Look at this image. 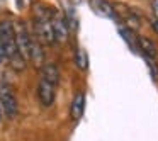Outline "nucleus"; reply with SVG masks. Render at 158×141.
<instances>
[{
    "instance_id": "f257e3e1",
    "label": "nucleus",
    "mask_w": 158,
    "mask_h": 141,
    "mask_svg": "<svg viewBox=\"0 0 158 141\" xmlns=\"http://www.w3.org/2000/svg\"><path fill=\"white\" fill-rule=\"evenodd\" d=\"M0 44H2V51H4V58L12 65L14 70H24L26 61L21 55H19L17 44H15V34H14V26L12 22L4 21L0 22Z\"/></svg>"
},
{
    "instance_id": "f03ea898",
    "label": "nucleus",
    "mask_w": 158,
    "mask_h": 141,
    "mask_svg": "<svg viewBox=\"0 0 158 141\" xmlns=\"http://www.w3.org/2000/svg\"><path fill=\"white\" fill-rule=\"evenodd\" d=\"M0 107L9 119H14L19 112V104L15 99V92L10 83L2 82L0 83Z\"/></svg>"
},
{
    "instance_id": "7ed1b4c3",
    "label": "nucleus",
    "mask_w": 158,
    "mask_h": 141,
    "mask_svg": "<svg viewBox=\"0 0 158 141\" xmlns=\"http://www.w3.org/2000/svg\"><path fill=\"white\" fill-rule=\"evenodd\" d=\"M14 26V34H15V44H17L19 55L24 58V61H29V56H31V32L27 31L26 24L22 21H17Z\"/></svg>"
},
{
    "instance_id": "20e7f679",
    "label": "nucleus",
    "mask_w": 158,
    "mask_h": 141,
    "mask_svg": "<svg viewBox=\"0 0 158 141\" xmlns=\"http://www.w3.org/2000/svg\"><path fill=\"white\" fill-rule=\"evenodd\" d=\"M55 97H56V85L44 78H41L38 83V99L41 102V106H44V107L53 106Z\"/></svg>"
},
{
    "instance_id": "39448f33",
    "label": "nucleus",
    "mask_w": 158,
    "mask_h": 141,
    "mask_svg": "<svg viewBox=\"0 0 158 141\" xmlns=\"http://www.w3.org/2000/svg\"><path fill=\"white\" fill-rule=\"evenodd\" d=\"M51 27H53L55 43H65L66 39H68V26H66V22H65V17H63L58 10H56L51 17Z\"/></svg>"
},
{
    "instance_id": "423d86ee",
    "label": "nucleus",
    "mask_w": 158,
    "mask_h": 141,
    "mask_svg": "<svg viewBox=\"0 0 158 141\" xmlns=\"http://www.w3.org/2000/svg\"><path fill=\"white\" fill-rule=\"evenodd\" d=\"M83 110H85V93L77 92L72 100V106H70V117H72V121H75V122L80 121V117L83 116Z\"/></svg>"
},
{
    "instance_id": "0eeeda50",
    "label": "nucleus",
    "mask_w": 158,
    "mask_h": 141,
    "mask_svg": "<svg viewBox=\"0 0 158 141\" xmlns=\"http://www.w3.org/2000/svg\"><path fill=\"white\" fill-rule=\"evenodd\" d=\"M29 61H32L38 68L43 66L44 61V53H43V44L38 41L34 34H31V56H29Z\"/></svg>"
},
{
    "instance_id": "6e6552de",
    "label": "nucleus",
    "mask_w": 158,
    "mask_h": 141,
    "mask_svg": "<svg viewBox=\"0 0 158 141\" xmlns=\"http://www.w3.org/2000/svg\"><path fill=\"white\" fill-rule=\"evenodd\" d=\"M41 78L48 80V82L55 83L58 87L60 83V72H58V66L55 63H48V65H43L41 66Z\"/></svg>"
},
{
    "instance_id": "1a4fd4ad",
    "label": "nucleus",
    "mask_w": 158,
    "mask_h": 141,
    "mask_svg": "<svg viewBox=\"0 0 158 141\" xmlns=\"http://www.w3.org/2000/svg\"><path fill=\"white\" fill-rule=\"evenodd\" d=\"M92 5L95 9V12H99L100 15H106V17L116 19V10H114V5L109 4L107 0H92Z\"/></svg>"
},
{
    "instance_id": "9d476101",
    "label": "nucleus",
    "mask_w": 158,
    "mask_h": 141,
    "mask_svg": "<svg viewBox=\"0 0 158 141\" xmlns=\"http://www.w3.org/2000/svg\"><path fill=\"white\" fill-rule=\"evenodd\" d=\"M138 44H139V48H141V51L144 53V56L146 58H155V56L158 55V49H156V46H155V43L151 41V39H148V38H138Z\"/></svg>"
},
{
    "instance_id": "9b49d317",
    "label": "nucleus",
    "mask_w": 158,
    "mask_h": 141,
    "mask_svg": "<svg viewBox=\"0 0 158 141\" xmlns=\"http://www.w3.org/2000/svg\"><path fill=\"white\" fill-rule=\"evenodd\" d=\"M75 63L80 70H87V66H89V56H87L85 49L78 48L75 51Z\"/></svg>"
},
{
    "instance_id": "f8f14e48",
    "label": "nucleus",
    "mask_w": 158,
    "mask_h": 141,
    "mask_svg": "<svg viewBox=\"0 0 158 141\" xmlns=\"http://www.w3.org/2000/svg\"><path fill=\"white\" fill-rule=\"evenodd\" d=\"M124 22H126V26H127V29H129V31H138V29H139V26H141L139 19H138L134 14L126 15V17H124Z\"/></svg>"
},
{
    "instance_id": "ddd939ff",
    "label": "nucleus",
    "mask_w": 158,
    "mask_h": 141,
    "mask_svg": "<svg viewBox=\"0 0 158 141\" xmlns=\"http://www.w3.org/2000/svg\"><path fill=\"white\" fill-rule=\"evenodd\" d=\"M119 32H121V36H123V38L127 41V44H131L134 49H136V46H134V39H133V34H131L129 29H119Z\"/></svg>"
},
{
    "instance_id": "4468645a",
    "label": "nucleus",
    "mask_w": 158,
    "mask_h": 141,
    "mask_svg": "<svg viewBox=\"0 0 158 141\" xmlns=\"http://www.w3.org/2000/svg\"><path fill=\"white\" fill-rule=\"evenodd\" d=\"M151 26H153V29L158 32V21H156V19H153V21H151Z\"/></svg>"
},
{
    "instance_id": "2eb2a0df",
    "label": "nucleus",
    "mask_w": 158,
    "mask_h": 141,
    "mask_svg": "<svg viewBox=\"0 0 158 141\" xmlns=\"http://www.w3.org/2000/svg\"><path fill=\"white\" fill-rule=\"evenodd\" d=\"M4 51H2V44H0V65H2V63H4Z\"/></svg>"
},
{
    "instance_id": "dca6fc26",
    "label": "nucleus",
    "mask_w": 158,
    "mask_h": 141,
    "mask_svg": "<svg viewBox=\"0 0 158 141\" xmlns=\"http://www.w3.org/2000/svg\"><path fill=\"white\" fill-rule=\"evenodd\" d=\"M151 7H153V10H158V0H153V2H151Z\"/></svg>"
},
{
    "instance_id": "f3484780",
    "label": "nucleus",
    "mask_w": 158,
    "mask_h": 141,
    "mask_svg": "<svg viewBox=\"0 0 158 141\" xmlns=\"http://www.w3.org/2000/svg\"><path fill=\"white\" fill-rule=\"evenodd\" d=\"M68 2H70V4H72V5H78L80 2H82V0H68Z\"/></svg>"
}]
</instances>
